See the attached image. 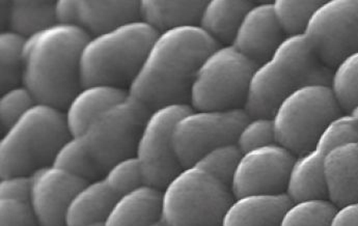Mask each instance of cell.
<instances>
[{
  "label": "cell",
  "instance_id": "cell-28",
  "mask_svg": "<svg viewBox=\"0 0 358 226\" xmlns=\"http://www.w3.org/2000/svg\"><path fill=\"white\" fill-rule=\"evenodd\" d=\"M322 0H275L272 2L276 20L286 37L303 35Z\"/></svg>",
  "mask_w": 358,
  "mask_h": 226
},
{
  "label": "cell",
  "instance_id": "cell-32",
  "mask_svg": "<svg viewBox=\"0 0 358 226\" xmlns=\"http://www.w3.org/2000/svg\"><path fill=\"white\" fill-rule=\"evenodd\" d=\"M102 179L117 196L145 184L141 166L134 155L111 164L105 170Z\"/></svg>",
  "mask_w": 358,
  "mask_h": 226
},
{
  "label": "cell",
  "instance_id": "cell-21",
  "mask_svg": "<svg viewBox=\"0 0 358 226\" xmlns=\"http://www.w3.org/2000/svg\"><path fill=\"white\" fill-rule=\"evenodd\" d=\"M205 0H141V20L158 33L199 24Z\"/></svg>",
  "mask_w": 358,
  "mask_h": 226
},
{
  "label": "cell",
  "instance_id": "cell-41",
  "mask_svg": "<svg viewBox=\"0 0 358 226\" xmlns=\"http://www.w3.org/2000/svg\"><path fill=\"white\" fill-rule=\"evenodd\" d=\"M83 226H104L103 220L93 221V223H87V225Z\"/></svg>",
  "mask_w": 358,
  "mask_h": 226
},
{
  "label": "cell",
  "instance_id": "cell-4",
  "mask_svg": "<svg viewBox=\"0 0 358 226\" xmlns=\"http://www.w3.org/2000/svg\"><path fill=\"white\" fill-rule=\"evenodd\" d=\"M70 135L65 113L46 104H34L3 131L0 140V176L29 174L50 165Z\"/></svg>",
  "mask_w": 358,
  "mask_h": 226
},
{
  "label": "cell",
  "instance_id": "cell-36",
  "mask_svg": "<svg viewBox=\"0 0 358 226\" xmlns=\"http://www.w3.org/2000/svg\"><path fill=\"white\" fill-rule=\"evenodd\" d=\"M0 226H38L29 200L0 198Z\"/></svg>",
  "mask_w": 358,
  "mask_h": 226
},
{
  "label": "cell",
  "instance_id": "cell-20",
  "mask_svg": "<svg viewBox=\"0 0 358 226\" xmlns=\"http://www.w3.org/2000/svg\"><path fill=\"white\" fill-rule=\"evenodd\" d=\"M77 15L79 27L94 36L141 20L137 0H77Z\"/></svg>",
  "mask_w": 358,
  "mask_h": 226
},
{
  "label": "cell",
  "instance_id": "cell-14",
  "mask_svg": "<svg viewBox=\"0 0 358 226\" xmlns=\"http://www.w3.org/2000/svg\"><path fill=\"white\" fill-rule=\"evenodd\" d=\"M29 202L38 226H65L69 202L87 181L57 166H43L29 174Z\"/></svg>",
  "mask_w": 358,
  "mask_h": 226
},
{
  "label": "cell",
  "instance_id": "cell-31",
  "mask_svg": "<svg viewBox=\"0 0 358 226\" xmlns=\"http://www.w3.org/2000/svg\"><path fill=\"white\" fill-rule=\"evenodd\" d=\"M242 151L235 142L220 144L203 153L194 165L209 172L218 180L229 185L241 157Z\"/></svg>",
  "mask_w": 358,
  "mask_h": 226
},
{
  "label": "cell",
  "instance_id": "cell-42",
  "mask_svg": "<svg viewBox=\"0 0 358 226\" xmlns=\"http://www.w3.org/2000/svg\"><path fill=\"white\" fill-rule=\"evenodd\" d=\"M348 113H350L351 115H353V116L357 117L358 119V104L355 106V107L351 108L350 112Z\"/></svg>",
  "mask_w": 358,
  "mask_h": 226
},
{
  "label": "cell",
  "instance_id": "cell-26",
  "mask_svg": "<svg viewBox=\"0 0 358 226\" xmlns=\"http://www.w3.org/2000/svg\"><path fill=\"white\" fill-rule=\"evenodd\" d=\"M51 164L87 182L101 172L85 150L81 135L69 136L55 153Z\"/></svg>",
  "mask_w": 358,
  "mask_h": 226
},
{
  "label": "cell",
  "instance_id": "cell-29",
  "mask_svg": "<svg viewBox=\"0 0 358 226\" xmlns=\"http://www.w3.org/2000/svg\"><path fill=\"white\" fill-rule=\"evenodd\" d=\"M24 40V37L12 31H3L0 33V83L2 91L16 86L19 79H22Z\"/></svg>",
  "mask_w": 358,
  "mask_h": 226
},
{
  "label": "cell",
  "instance_id": "cell-18",
  "mask_svg": "<svg viewBox=\"0 0 358 226\" xmlns=\"http://www.w3.org/2000/svg\"><path fill=\"white\" fill-rule=\"evenodd\" d=\"M128 97V91L113 85L83 86L66 107V127L71 135H81L101 112Z\"/></svg>",
  "mask_w": 358,
  "mask_h": 226
},
{
  "label": "cell",
  "instance_id": "cell-7",
  "mask_svg": "<svg viewBox=\"0 0 358 226\" xmlns=\"http://www.w3.org/2000/svg\"><path fill=\"white\" fill-rule=\"evenodd\" d=\"M342 112L329 85H304L285 98L272 114L275 142L301 155L316 146L323 129Z\"/></svg>",
  "mask_w": 358,
  "mask_h": 226
},
{
  "label": "cell",
  "instance_id": "cell-40",
  "mask_svg": "<svg viewBox=\"0 0 358 226\" xmlns=\"http://www.w3.org/2000/svg\"><path fill=\"white\" fill-rule=\"evenodd\" d=\"M148 226H169L166 225V223H164V220L162 218V217H159V218L155 219V220L152 221L151 223H150Z\"/></svg>",
  "mask_w": 358,
  "mask_h": 226
},
{
  "label": "cell",
  "instance_id": "cell-8",
  "mask_svg": "<svg viewBox=\"0 0 358 226\" xmlns=\"http://www.w3.org/2000/svg\"><path fill=\"white\" fill-rule=\"evenodd\" d=\"M258 66L229 45L218 46L201 63L189 93L196 110L243 107L250 79Z\"/></svg>",
  "mask_w": 358,
  "mask_h": 226
},
{
  "label": "cell",
  "instance_id": "cell-6",
  "mask_svg": "<svg viewBox=\"0 0 358 226\" xmlns=\"http://www.w3.org/2000/svg\"><path fill=\"white\" fill-rule=\"evenodd\" d=\"M233 198L229 185L187 166L162 189L160 217L169 226H220Z\"/></svg>",
  "mask_w": 358,
  "mask_h": 226
},
{
  "label": "cell",
  "instance_id": "cell-25",
  "mask_svg": "<svg viewBox=\"0 0 358 226\" xmlns=\"http://www.w3.org/2000/svg\"><path fill=\"white\" fill-rule=\"evenodd\" d=\"M10 31L27 38L57 24L55 2L48 0H14L6 10Z\"/></svg>",
  "mask_w": 358,
  "mask_h": 226
},
{
  "label": "cell",
  "instance_id": "cell-17",
  "mask_svg": "<svg viewBox=\"0 0 358 226\" xmlns=\"http://www.w3.org/2000/svg\"><path fill=\"white\" fill-rule=\"evenodd\" d=\"M323 168L327 198L334 206L358 202V142L327 151Z\"/></svg>",
  "mask_w": 358,
  "mask_h": 226
},
{
  "label": "cell",
  "instance_id": "cell-13",
  "mask_svg": "<svg viewBox=\"0 0 358 226\" xmlns=\"http://www.w3.org/2000/svg\"><path fill=\"white\" fill-rule=\"evenodd\" d=\"M294 159L278 142L244 151L229 182L231 194L284 193Z\"/></svg>",
  "mask_w": 358,
  "mask_h": 226
},
{
  "label": "cell",
  "instance_id": "cell-22",
  "mask_svg": "<svg viewBox=\"0 0 358 226\" xmlns=\"http://www.w3.org/2000/svg\"><path fill=\"white\" fill-rule=\"evenodd\" d=\"M324 156L325 153L316 148L295 156L285 190L292 202L327 198L323 168Z\"/></svg>",
  "mask_w": 358,
  "mask_h": 226
},
{
  "label": "cell",
  "instance_id": "cell-9",
  "mask_svg": "<svg viewBox=\"0 0 358 226\" xmlns=\"http://www.w3.org/2000/svg\"><path fill=\"white\" fill-rule=\"evenodd\" d=\"M150 110L128 96L96 116L81 134L85 150L101 172L134 155L137 140Z\"/></svg>",
  "mask_w": 358,
  "mask_h": 226
},
{
  "label": "cell",
  "instance_id": "cell-3",
  "mask_svg": "<svg viewBox=\"0 0 358 226\" xmlns=\"http://www.w3.org/2000/svg\"><path fill=\"white\" fill-rule=\"evenodd\" d=\"M332 69L323 63L304 35L284 38L250 79L243 104L248 116L271 117L280 102L308 84L329 85Z\"/></svg>",
  "mask_w": 358,
  "mask_h": 226
},
{
  "label": "cell",
  "instance_id": "cell-1",
  "mask_svg": "<svg viewBox=\"0 0 358 226\" xmlns=\"http://www.w3.org/2000/svg\"><path fill=\"white\" fill-rule=\"evenodd\" d=\"M218 46L199 25L158 33L129 83L128 96L150 112L185 103L201 63Z\"/></svg>",
  "mask_w": 358,
  "mask_h": 226
},
{
  "label": "cell",
  "instance_id": "cell-15",
  "mask_svg": "<svg viewBox=\"0 0 358 226\" xmlns=\"http://www.w3.org/2000/svg\"><path fill=\"white\" fill-rule=\"evenodd\" d=\"M285 38L272 2H261L254 3L244 15L231 45L259 66L271 56Z\"/></svg>",
  "mask_w": 358,
  "mask_h": 226
},
{
  "label": "cell",
  "instance_id": "cell-10",
  "mask_svg": "<svg viewBox=\"0 0 358 226\" xmlns=\"http://www.w3.org/2000/svg\"><path fill=\"white\" fill-rule=\"evenodd\" d=\"M192 110V106L184 103L150 112L134 153L145 184L162 189L183 168L173 148V132L178 119Z\"/></svg>",
  "mask_w": 358,
  "mask_h": 226
},
{
  "label": "cell",
  "instance_id": "cell-11",
  "mask_svg": "<svg viewBox=\"0 0 358 226\" xmlns=\"http://www.w3.org/2000/svg\"><path fill=\"white\" fill-rule=\"evenodd\" d=\"M243 108L229 110H196L180 117L173 132V148L183 167L220 144L235 142L238 132L248 121Z\"/></svg>",
  "mask_w": 358,
  "mask_h": 226
},
{
  "label": "cell",
  "instance_id": "cell-37",
  "mask_svg": "<svg viewBox=\"0 0 358 226\" xmlns=\"http://www.w3.org/2000/svg\"><path fill=\"white\" fill-rule=\"evenodd\" d=\"M31 180L29 174L0 176V198L29 200Z\"/></svg>",
  "mask_w": 358,
  "mask_h": 226
},
{
  "label": "cell",
  "instance_id": "cell-5",
  "mask_svg": "<svg viewBox=\"0 0 358 226\" xmlns=\"http://www.w3.org/2000/svg\"><path fill=\"white\" fill-rule=\"evenodd\" d=\"M157 35L153 27L137 20L90 38L79 61L81 87L130 83Z\"/></svg>",
  "mask_w": 358,
  "mask_h": 226
},
{
  "label": "cell",
  "instance_id": "cell-24",
  "mask_svg": "<svg viewBox=\"0 0 358 226\" xmlns=\"http://www.w3.org/2000/svg\"><path fill=\"white\" fill-rule=\"evenodd\" d=\"M252 6L254 2L250 0H209L203 6L197 25L218 44L229 45Z\"/></svg>",
  "mask_w": 358,
  "mask_h": 226
},
{
  "label": "cell",
  "instance_id": "cell-39",
  "mask_svg": "<svg viewBox=\"0 0 358 226\" xmlns=\"http://www.w3.org/2000/svg\"><path fill=\"white\" fill-rule=\"evenodd\" d=\"M55 16L57 24L78 25L77 0H57L55 1Z\"/></svg>",
  "mask_w": 358,
  "mask_h": 226
},
{
  "label": "cell",
  "instance_id": "cell-33",
  "mask_svg": "<svg viewBox=\"0 0 358 226\" xmlns=\"http://www.w3.org/2000/svg\"><path fill=\"white\" fill-rule=\"evenodd\" d=\"M350 142H358V119L347 112L338 115L327 123L315 148L326 153L336 146Z\"/></svg>",
  "mask_w": 358,
  "mask_h": 226
},
{
  "label": "cell",
  "instance_id": "cell-27",
  "mask_svg": "<svg viewBox=\"0 0 358 226\" xmlns=\"http://www.w3.org/2000/svg\"><path fill=\"white\" fill-rule=\"evenodd\" d=\"M336 208L328 198L295 200L285 211L278 226H328Z\"/></svg>",
  "mask_w": 358,
  "mask_h": 226
},
{
  "label": "cell",
  "instance_id": "cell-38",
  "mask_svg": "<svg viewBox=\"0 0 358 226\" xmlns=\"http://www.w3.org/2000/svg\"><path fill=\"white\" fill-rule=\"evenodd\" d=\"M328 226H358V202L336 206Z\"/></svg>",
  "mask_w": 358,
  "mask_h": 226
},
{
  "label": "cell",
  "instance_id": "cell-35",
  "mask_svg": "<svg viewBox=\"0 0 358 226\" xmlns=\"http://www.w3.org/2000/svg\"><path fill=\"white\" fill-rule=\"evenodd\" d=\"M36 103L33 93L23 84L4 91L0 98V125L2 131L8 129Z\"/></svg>",
  "mask_w": 358,
  "mask_h": 226
},
{
  "label": "cell",
  "instance_id": "cell-16",
  "mask_svg": "<svg viewBox=\"0 0 358 226\" xmlns=\"http://www.w3.org/2000/svg\"><path fill=\"white\" fill-rule=\"evenodd\" d=\"M292 200L286 193H250L233 198L220 226H278Z\"/></svg>",
  "mask_w": 358,
  "mask_h": 226
},
{
  "label": "cell",
  "instance_id": "cell-2",
  "mask_svg": "<svg viewBox=\"0 0 358 226\" xmlns=\"http://www.w3.org/2000/svg\"><path fill=\"white\" fill-rule=\"evenodd\" d=\"M91 36L79 25L55 24L25 38L22 83L36 103L66 108L81 89L79 61Z\"/></svg>",
  "mask_w": 358,
  "mask_h": 226
},
{
  "label": "cell",
  "instance_id": "cell-34",
  "mask_svg": "<svg viewBox=\"0 0 358 226\" xmlns=\"http://www.w3.org/2000/svg\"><path fill=\"white\" fill-rule=\"evenodd\" d=\"M275 142L271 117L250 116L238 132L235 144L242 153Z\"/></svg>",
  "mask_w": 358,
  "mask_h": 226
},
{
  "label": "cell",
  "instance_id": "cell-23",
  "mask_svg": "<svg viewBox=\"0 0 358 226\" xmlns=\"http://www.w3.org/2000/svg\"><path fill=\"white\" fill-rule=\"evenodd\" d=\"M117 197L103 179L85 183L69 202L65 226H83L104 220Z\"/></svg>",
  "mask_w": 358,
  "mask_h": 226
},
{
  "label": "cell",
  "instance_id": "cell-19",
  "mask_svg": "<svg viewBox=\"0 0 358 226\" xmlns=\"http://www.w3.org/2000/svg\"><path fill=\"white\" fill-rule=\"evenodd\" d=\"M162 189L143 184L117 196L105 217L104 226H148L159 218Z\"/></svg>",
  "mask_w": 358,
  "mask_h": 226
},
{
  "label": "cell",
  "instance_id": "cell-12",
  "mask_svg": "<svg viewBox=\"0 0 358 226\" xmlns=\"http://www.w3.org/2000/svg\"><path fill=\"white\" fill-rule=\"evenodd\" d=\"M304 37L330 69L358 51V0H327L317 8Z\"/></svg>",
  "mask_w": 358,
  "mask_h": 226
},
{
  "label": "cell",
  "instance_id": "cell-30",
  "mask_svg": "<svg viewBox=\"0 0 358 226\" xmlns=\"http://www.w3.org/2000/svg\"><path fill=\"white\" fill-rule=\"evenodd\" d=\"M329 86L345 112L358 104V51L345 57L332 69Z\"/></svg>",
  "mask_w": 358,
  "mask_h": 226
}]
</instances>
